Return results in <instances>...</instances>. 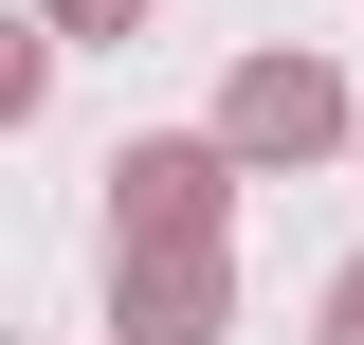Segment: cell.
Returning a JSON list of instances; mask_svg holds the SVG:
<instances>
[{"label":"cell","instance_id":"6da1fadb","mask_svg":"<svg viewBox=\"0 0 364 345\" xmlns=\"http://www.w3.org/2000/svg\"><path fill=\"white\" fill-rule=\"evenodd\" d=\"M219 146H237L255 182H310V164H346V146H364V91L328 73L310 37H273V55H237V73H219Z\"/></svg>","mask_w":364,"mask_h":345},{"label":"cell","instance_id":"7a4b0ae2","mask_svg":"<svg viewBox=\"0 0 364 345\" xmlns=\"http://www.w3.org/2000/svg\"><path fill=\"white\" fill-rule=\"evenodd\" d=\"M219 327H237L219 236H109V345H219Z\"/></svg>","mask_w":364,"mask_h":345},{"label":"cell","instance_id":"3957f363","mask_svg":"<svg viewBox=\"0 0 364 345\" xmlns=\"http://www.w3.org/2000/svg\"><path fill=\"white\" fill-rule=\"evenodd\" d=\"M237 146L219 128H146V146H109V236H219L237 218Z\"/></svg>","mask_w":364,"mask_h":345},{"label":"cell","instance_id":"277c9868","mask_svg":"<svg viewBox=\"0 0 364 345\" xmlns=\"http://www.w3.org/2000/svg\"><path fill=\"white\" fill-rule=\"evenodd\" d=\"M55 55H73L55 18H18V37H0V128H37V109H55Z\"/></svg>","mask_w":364,"mask_h":345},{"label":"cell","instance_id":"5b68a950","mask_svg":"<svg viewBox=\"0 0 364 345\" xmlns=\"http://www.w3.org/2000/svg\"><path fill=\"white\" fill-rule=\"evenodd\" d=\"M37 18H55V37H73V55H91V37H146L164 0H37Z\"/></svg>","mask_w":364,"mask_h":345},{"label":"cell","instance_id":"8992f818","mask_svg":"<svg viewBox=\"0 0 364 345\" xmlns=\"http://www.w3.org/2000/svg\"><path fill=\"white\" fill-rule=\"evenodd\" d=\"M328 345H364V255H346V273H328Z\"/></svg>","mask_w":364,"mask_h":345},{"label":"cell","instance_id":"52a82bcc","mask_svg":"<svg viewBox=\"0 0 364 345\" xmlns=\"http://www.w3.org/2000/svg\"><path fill=\"white\" fill-rule=\"evenodd\" d=\"M346 164H364V146H346Z\"/></svg>","mask_w":364,"mask_h":345}]
</instances>
